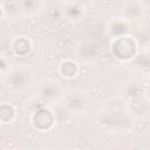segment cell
I'll use <instances>...</instances> for the list:
<instances>
[{"instance_id":"52a82bcc","label":"cell","mask_w":150,"mask_h":150,"mask_svg":"<svg viewBox=\"0 0 150 150\" xmlns=\"http://www.w3.org/2000/svg\"><path fill=\"white\" fill-rule=\"evenodd\" d=\"M100 46L93 40L81 41L75 49L76 57L81 61H93L98 56Z\"/></svg>"},{"instance_id":"30bf717a","label":"cell","mask_w":150,"mask_h":150,"mask_svg":"<svg viewBox=\"0 0 150 150\" xmlns=\"http://www.w3.org/2000/svg\"><path fill=\"white\" fill-rule=\"evenodd\" d=\"M128 111L129 114L131 115V117H137V118H141V117H145L149 115L150 112V104H149V101L145 98V100H136V101H132V102H129L128 103Z\"/></svg>"},{"instance_id":"ba28073f","label":"cell","mask_w":150,"mask_h":150,"mask_svg":"<svg viewBox=\"0 0 150 150\" xmlns=\"http://www.w3.org/2000/svg\"><path fill=\"white\" fill-rule=\"evenodd\" d=\"M132 68L141 74H150V52L142 50L131 57Z\"/></svg>"},{"instance_id":"8fae6325","label":"cell","mask_w":150,"mask_h":150,"mask_svg":"<svg viewBox=\"0 0 150 150\" xmlns=\"http://www.w3.org/2000/svg\"><path fill=\"white\" fill-rule=\"evenodd\" d=\"M35 112H36V120H33V121H34L36 128H39V129H46L47 128L48 129L53 124L55 117L53 116L52 111H46L45 109L40 108Z\"/></svg>"},{"instance_id":"e0dca14e","label":"cell","mask_w":150,"mask_h":150,"mask_svg":"<svg viewBox=\"0 0 150 150\" xmlns=\"http://www.w3.org/2000/svg\"><path fill=\"white\" fill-rule=\"evenodd\" d=\"M144 98H146L150 102V84L148 87H145V91H144Z\"/></svg>"},{"instance_id":"8992f818","label":"cell","mask_w":150,"mask_h":150,"mask_svg":"<svg viewBox=\"0 0 150 150\" xmlns=\"http://www.w3.org/2000/svg\"><path fill=\"white\" fill-rule=\"evenodd\" d=\"M144 7L139 0H127L122 5V18L129 22H138L144 16Z\"/></svg>"},{"instance_id":"3957f363","label":"cell","mask_w":150,"mask_h":150,"mask_svg":"<svg viewBox=\"0 0 150 150\" xmlns=\"http://www.w3.org/2000/svg\"><path fill=\"white\" fill-rule=\"evenodd\" d=\"M5 77L7 87L16 93L25 91L32 83V71L27 67L12 68Z\"/></svg>"},{"instance_id":"277c9868","label":"cell","mask_w":150,"mask_h":150,"mask_svg":"<svg viewBox=\"0 0 150 150\" xmlns=\"http://www.w3.org/2000/svg\"><path fill=\"white\" fill-rule=\"evenodd\" d=\"M38 94L43 102L52 103V104H55L59 101H62V97H63L61 86L54 81H43L39 86Z\"/></svg>"},{"instance_id":"9a60e30c","label":"cell","mask_w":150,"mask_h":150,"mask_svg":"<svg viewBox=\"0 0 150 150\" xmlns=\"http://www.w3.org/2000/svg\"><path fill=\"white\" fill-rule=\"evenodd\" d=\"M136 45H145L150 42V25L149 23H142L138 26L132 36Z\"/></svg>"},{"instance_id":"ac0fdd59","label":"cell","mask_w":150,"mask_h":150,"mask_svg":"<svg viewBox=\"0 0 150 150\" xmlns=\"http://www.w3.org/2000/svg\"><path fill=\"white\" fill-rule=\"evenodd\" d=\"M139 1H141V4L143 5L144 8L150 9V0H139Z\"/></svg>"},{"instance_id":"6da1fadb","label":"cell","mask_w":150,"mask_h":150,"mask_svg":"<svg viewBox=\"0 0 150 150\" xmlns=\"http://www.w3.org/2000/svg\"><path fill=\"white\" fill-rule=\"evenodd\" d=\"M98 122L110 131H123L131 125V115L128 110L112 107L101 111Z\"/></svg>"},{"instance_id":"d6986e66","label":"cell","mask_w":150,"mask_h":150,"mask_svg":"<svg viewBox=\"0 0 150 150\" xmlns=\"http://www.w3.org/2000/svg\"><path fill=\"white\" fill-rule=\"evenodd\" d=\"M89 1H91V0H89Z\"/></svg>"},{"instance_id":"4fadbf2b","label":"cell","mask_w":150,"mask_h":150,"mask_svg":"<svg viewBox=\"0 0 150 150\" xmlns=\"http://www.w3.org/2000/svg\"><path fill=\"white\" fill-rule=\"evenodd\" d=\"M83 14L84 9L79 2L68 1V4L64 6V15L68 18V20H80Z\"/></svg>"},{"instance_id":"2e32d148","label":"cell","mask_w":150,"mask_h":150,"mask_svg":"<svg viewBox=\"0 0 150 150\" xmlns=\"http://www.w3.org/2000/svg\"><path fill=\"white\" fill-rule=\"evenodd\" d=\"M60 71H61L62 76H64L67 79H70V77H74L76 75L77 68H76V64L73 61H66L61 64Z\"/></svg>"},{"instance_id":"7c38bea8","label":"cell","mask_w":150,"mask_h":150,"mask_svg":"<svg viewBox=\"0 0 150 150\" xmlns=\"http://www.w3.org/2000/svg\"><path fill=\"white\" fill-rule=\"evenodd\" d=\"M1 7H2V18L7 15L9 19H15L21 13L19 0H2Z\"/></svg>"},{"instance_id":"5b68a950","label":"cell","mask_w":150,"mask_h":150,"mask_svg":"<svg viewBox=\"0 0 150 150\" xmlns=\"http://www.w3.org/2000/svg\"><path fill=\"white\" fill-rule=\"evenodd\" d=\"M144 91H145V87H143L141 81L135 79L128 80L121 87V96L127 103L143 98Z\"/></svg>"},{"instance_id":"9c48e42d","label":"cell","mask_w":150,"mask_h":150,"mask_svg":"<svg viewBox=\"0 0 150 150\" xmlns=\"http://www.w3.org/2000/svg\"><path fill=\"white\" fill-rule=\"evenodd\" d=\"M108 32H109L110 36H112L115 39L127 36V34L130 32L129 21H127L123 18L114 19V20L110 21V23L108 26Z\"/></svg>"},{"instance_id":"7a4b0ae2","label":"cell","mask_w":150,"mask_h":150,"mask_svg":"<svg viewBox=\"0 0 150 150\" xmlns=\"http://www.w3.org/2000/svg\"><path fill=\"white\" fill-rule=\"evenodd\" d=\"M62 104L70 114L81 115L88 110L90 105V98L86 91L81 89H73L63 95Z\"/></svg>"},{"instance_id":"5bb4252c","label":"cell","mask_w":150,"mask_h":150,"mask_svg":"<svg viewBox=\"0 0 150 150\" xmlns=\"http://www.w3.org/2000/svg\"><path fill=\"white\" fill-rule=\"evenodd\" d=\"M21 13L25 15H34L41 11L43 0H19Z\"/></svg>"}]
</instances>
